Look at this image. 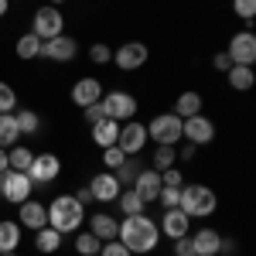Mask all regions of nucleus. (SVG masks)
Segmentation results:
<instances>
[{"mask_svg":"<svg viewBox=\"0 0 256 256\" xmlns=\"http://www.w3.org/2000/svg\"><path fill=\"white\" fill-rule=\"evenodd\" d=\"M116 239L130 250L134 256H144V253H154L160 242V229L158 222L150 216H144V212H137V216H123L120 218V229H116Z\"/></svg>","mask_w":256,"mask_h":256,"instance_id":"1","label":"nucleus"},{"mask_svg":"<svg viewBox=\"0 0 256 256\" xmlns=\"http://www.w3.org/2000/svg\"><path fill=\"white\" fill-rule=\"evenodd\" d=\"M48 226L58 229L62 236H76L82 226H86V205L76 202V195H58L48 202Z\"/></svg>","mask_w":256,"mask_h":256,"instance_id":"2","label":"nucleus"},{"mask_svg":"<svg viewBox=\"0 0 256 256\" xmlns=\"http://www.w3.org/2000/svg\"><path fill=\"white\" fill-rule=\"evenodd\" d=\"M181 212L188 218H208L218 208V195L208 184H184L181 188Z\"/></svg>","mask_w":256,"mask_h":256,"instance_id":"3","label":"nucleus"},{"mask_svg":"<svg viewBox=\"0 0 256 256\" xmlns=\"http://www.w3.org/2000/svg\"><path fill=\"white\" fill-rule=\"evenodd\" d=\"M99 106H102L106 120L126 123V120H137V106L140 102H137V96H130V92H123V89H113V92H102Z\"/></svg>","mask_w":256,"mask_h":256,"instance_id":"4","label":"nucleus"},{"mask_svg":"<svg viewBox=\"0 0 256 256\" xmlns=\"http://www.w3.org/2000/svg\"><path fill=\"white\" fill-rule=\"evenodd\" d=\"M31 34H38L41 41L65 34V18H62L58 7H52V4H41L38 10H34V18H31Z\"/></svg>","mask_w":256,"mask_h":256,"instance_id":"5","label":"nucleus"},{"mask_svg":"<svg viewBox=\"0 0 256 256\" xmlns=\"http://www.w3.org/2000/svg\"><path fill=\"white\" fill-rule=\"evenodd\" d=\"M147 140H154L158 147H174L181 140V116L174 113H158L147 123Z\"/></svg>","mask_w":256,"mask_h":256,"instance_id":"6","label":"nucleus"},{"mask_svg":"<svg viewBox=\"0 0 256 256\" xmlns=\"http://www.w3.org/2000/svg\"><path fill=\"white\" fill-rule=\"evenodd\" d=\"M34 192V184H31V178L24 174V171H0V198L4 202H10V205H20V202H28Z\"/></svg>","mask_w":256,"mask_h":256,"instance_id":"7","label":"nucleus"},{"mask_svg":"<svg viewBox=\"0 0 256 256\" xmlns=\"http://www.w3.org/2000/svg\"><path fill=\"white\" fill-rule=\"evenodd\" d=\"M150 58V48L144 41H123L120 48H113V65L120 72H134V68H144Z\"/></svg>","mask_w":256,"mask_h":256,"instance_id":"8","label":"nucleus"},{"mask_svg":"<svg viewBox=\"0 0 256 256\" xmlns=\"http://www.w3.org/2000/svg\"><path fill=\"white\" fill-rule=\"evenodd\" d=\"M116 147L126 154V158L140 154V150L147 147V123H140V120H126V123H120Z\"/></svg>","mask_w":256,"mask_h":256,"instance_id":"9","label":"nucleus"},{"mask_svg":"<svg viewBox=\"0 0 256 256\" xmlns=\"http://www.w3.org/2000/svg\"><path fill=\"white\" fill-rule=\"evenodd\" d=\"M62 174V158L58 154H34V160H31V168H28V178H31V184L34 188H41V184H52L55 178Z\"/></svg>","mask_w":256,"mask_h":256,"instance_id":"10","label":"nucleus"},{"mask_svg":"<svg viewBox=\"0 0 256 256\" xmlns=\"http://www.w3.org/2000/svg\"><path fill=\"white\" fill-rule=\"evenodd\" d=\"M181 137L188 140V144H195V147L212 144V140H216V123L205 116V113H195V116L181 120Z\"/></svg>","mask_w":256,"mask_h":256,"instance_id":"11","label":"nucleus"},{"mask_svg":"<svg viewBox=\"0 0 256 256\" xmlns=\"http://www.w3.org/2000/svg\"><path fill=\"white\" fill-rule=\"evenodd\" d=\"M226 55L232 65H253L256 62V34L246 28V31H236L232 38H229V48H226Z\"/></svg>","mask_w":256,"mask_h":256,"instance_id":"12","label":"nucleus"},{"mask_svg":"<svg viewBox=\"0 0 256 256\" xmlns=\"http://www.w3.org/2000/svg\"><path fill=\"white\" fill-rule=\"evenodd\" d=\"M76 52H79V44H76V38H68V34L41 41V58H48V62H72Z\"/></svg>","mask_w":256,"mask_h":256,"instance_id":"13","label":"nucleus"},{"mask_svg":"<svg viewBox=\"0 0 256 256\" xmlns=\"http://www.w3.org/2000/svg\"><path fill=\"white\" fill-rule=\"evenodd\" d=\"M86 188H89V195L96 198V202H102V205L116 202V198H120V192H123V188H120V181L113 178V171H99V174L92 178V181H89Z\"/></svg>","mask_w":256,"mask_h":256,"instance_id":"14","label":"nucleus"},{"mask_svg":"<svg viewBox=\"0 0 256 256\" xmlns=\"http://www.w3.org/2000/svg\"><path fill=\"white\" fill-rule=\"evenodd\" d=\"M18 226H20V229L38 232L41 226H48V208H44L41 202H34V198L20 202V205H18Z\"/></svg>","mask_w":256,"mask_h":256,"instance_id":"15","label":"nucleus"},{"mask_svg":"<svg viewBox=\"0 0 256 256\" xmlns=\"http://www.w3.org/2000/svg\"><path fill=\"white\" fill-rule=\"evenodd\" d=\"M158 229L164 232L168 239H181V236H192V218L184 216L181 208H164V216H160Z\"/></svg>","mask_w":256,"mask_h":256,"instance_id":"16","label":"nucleus"},{"mask_svg":"<svg viewBox=\"0 0 256 256\" xmlns=\"http://www.w3.org/2000/svg\"><path fill=\"white\" fill-rule=\"evenodd\" d=\"M99 99H102V86H99V79L82 76L79 82H72V102H76L79 110L92 106V102H99Z\"/></svg>","mask_w":256,"mask_h":256,"instance_id":"17","label":"nucleus"},{"mask_svg":"<svg viewBox=\"0 0 256 256\" xmlns=\"http://www.w3.org/2000/svg\"><path fill=\"white\" fill-rule=\"evenodd\" d=\"M130 188H134V192H137L144 202H158L160 188H164V184H160V171H154V168H144Z\"/></svg>","mask_w":256,"mask_h":256,"instance_id":"18","label":"nucleus"},{"mask_svg":"<svg viewBox=\"0 0 256 256\" xmlns=\"http://www.w3.org/2000/svg\"><path fill=\"white\" fill-rule=\"evenodd\" d=\"M86 222H89V232H92L99 242L116 239V229H120L116 216H110V212H92V216H86Z\"/></svg>","mask_w":256,"mask_h":256,"instance_id":"19","label":"nucleus"},{"mask_svg":"<svg viewBox=\"0 0 256 256\" xmlns=\"http://www.w3.org/2000/svg\"><path fill=\"white\" fill-rule=\"evenodd\" d=\"M89 137L96 144L99 150H106V147H116V137H120V123L116 120H99L89 126Z\"/></svg>","mask_w":256,"mask_h":256,"instance_id":"20","label":"nucleus"},{"mask_svg":"<svg viewBox=\"0 0 256 256\" xmlns=\"http://www.w3.org/2000/svg\"><path fill=\"white\" fill-rule=\"evenodd\" d=\"M192 246H195L198 256H218V246H222V232L216 229H198L192 236Z\"/></svg>","mask_w":256,"mask_h":256,"instance_id":"21","label":"nucleus"},{"mask_svg":"<svg viewBox=\"0 0 256 256\" xmlns=\"http://www.w3.org/2000/svg\"><path fill=\"white\" fill-rule=\"evenodd\" d=\"M226 79H229V86H232L236 92H250L256 86V72H253V65H232V68L226 72Z\"/></svg>","mask_w":256,"mask_h":256,"instance_id":"22","label":"nucleus"},{"mask_svg":"<svg viewBox=\"0 0 256 256\" xmlns=\"http://www.w3.org/2000/svg\"><path fill=\"white\" fill-rule=\"evenodd\" d=\"M20 229L18 222H10V218H0V253H18L20 246Z\"/></svg>","mask_w":256,"mask_h":256,"instance_id":"23","label":"nucleus"},{"mask_svg":"<svg viewBox=\"0 0 256 256\" xmlns=\"http://www.w3.org/2000/svg\"><path fill=\"white\" fill-rule=\"evenodd\" d=\"M171 113H174V116H181V120L202 113V96H198L195 89H184V92L174 99V110H171Z\"/></svg>","mask_w":256,"mask_h":256,"instance_id":"24","label":"nucleus"},{"mask_svg":"<svg viewBox=\"0 0 256 256\" xmlns=\"http://www.w3.org/2000/svg\"><path fill=\"white\" fill-rule=\"evenodd\" d=\"M34 250H38V253H58L62 250V232L52 229V226H41L38 232H34Z\"/></svg>","mask_w":256,"mask_h":256,"instance_id":"25","label":"nucleus"},{"mask_svg":"<svg viewBox=\"0 0 256 256\" xmlns=\"http://www.w3.org/2000/svg\"><path fill=\"white\" fill-rule=\"evenodd\" d=\"M31 160H34V150H31V147H20V144L7 147V164H10V171H24V174H28Z\"/></svg>","mask_w":256,"mask_h":256,"instance_id":"26","label":"nucleus"},{"mask_svg":"<svg viewBox=\"0 0 256 256\" xmlns=\"http://www.w3.org/2000/svg\"><path fill=\"white\" fill-rule=\"evenodd\" d=\"M14 52H18V58H24V62L41 58V38L28 31V34H20V38H18V44H14Z\"/></svg>","mask_w":256,"mask_h":256,"instance_id":"27","label":"nucleus"},{"mask_svg":"<svg viewBox=\"0 0 256 256\" xmlns=\"http://www.w3.org/2000/svg\"><path fill=\"white\" fill-rule=\"evenodd\" d=\"M20 137L18 130V120H14V113H0V147L7 150V147H14Z\"/></svg>","mask_w":256,"mask_h":256,"instance_id":"28","label":"nucleus"},{"mask_svg":"<svg viewBox=\"0 0 256 256\" xmlns=\"http://www.w3.org/2000/svg\"><path fill=\"white\" fill-rule=\"evenodd\" d=\"M140 171H144V168H140V160H137V158H126V160L116 168V171H113V178L120 181V188H130V184L137 181Z\"/></svg>","mask_w":256,"mask_h":256,"instance_id":"29","label":"nucleus"},{"mask_svg":"<svg viewBox=\"0 0 256 256\" xmlns=\"http://www.w3.org/2000/svg\"><path fill=\"white\" fill-rule=\"evenodd\" d=\"M116 205H120V212H123V216H137V212H144V205H147V202H144L134 188H123L120 198H116Z\"/></svg>","mask_w":256,"mask_h":256,"instance_id":"30","label":"nucleus"},{"mask_svg":"<svg viewBox=\"0 0 256 256\" xmlns=\"http://www.w3.org/2000/svg\"><path fill=\"white\" fill-rule=\"evenodd\" d=\"M14 120H18L20 137H31V134H38V130H41V116L34 113V110H18Z\"/></svg>","mask_w":256,"mask_h":256,"instance_id":"31","label":"nucleus"},{"mask_svg":"<svg viewBox=\"0 0 256 256\" xmlns=\"http://www.w3.org/2000/svg\"><path fill=\"white\" fill-rule=\"evenodd\" d=\"M72 242H76V253H79V256H99V246H102L92 232H82V229L76 232V239H72Z\"/></svg>","mask_w":256,"mask_h":256,"instance_id":"32","label":"nucleus"},{"mask_svg":"<svg viewBox=\"0 0 256 256\" xmlns=\"http://www.w3.org/2000/svg\"><path fill=\"white\" fill-rule=\"evenodd\" d=\"M178 164V150L174 147H158L154 150V171H168Z\"/></svg>","mask_w":256,"mask_h":256,"instance_id":"33","label":"nucleus"},{"mask_svg":"<svg viewBox=\"0 0 256 256\" xmlns=\"http://www.w3.org/2000/svg\"><path fill=\"white\" fill-rule=\"evenodd\" d=\"M14 110H18V92L7 82H0V113H14Z\"/></svg>","mask_w":256,"mask_h":256,"instance_id":"34","label":"nucleus"},{"mask_svg":"<svg viewBox=\"0 0 256 256\" xmlns=\"http://www.w3.org/2000/svg\"><path fill=\"white\" fill-rule=\"evenodd\" d=\"M232 14H236V18H242L246 24H253V18H256V0H232Z\"/></svg>","mask_w":256,"mask_h":256,"instance_id":"35","label":"nucleus"},{"mask_svg":"<svg viewBox=\"0 0 256 256\" xmlns=\"http://www.w3.org/2000/svg\"><path fill=\"white\" fill-rule=\"evenodd\" d=\"M89 62H92V65H106V62H113V48L102 44V41H96V44L89 48Z\"/></svg>","mask_w":256,"mask_h":256,"instance_id":"36","label":"nucleus"},{"mask_svg":"<svg viewBox=\"0 0 256 256\" xmlns=\"http://www.w3.org/2000/svg\"><path fill=\"white\" fill-rule=\"evenodd\" d=\"M123 160H126V154H123L120 147H106V150H102V164H106V171H116Z\"/></svg>","mask_w":256,"mask_h":256,"instance_id":"37","label":"nucleus"},{"mask_svg":"<svg viewBox=\"0 0 256 256\" xmlns=\"http://www.w3.org/2000/svg\"><path fill=\"white\" fill-rule=\"evenodd\" d=\"M158 202L164 205V208H178V205H181V188H168V184H164L160 195H158Z\"/></svg>","mask_w":256,"mask_h":256,"instance_id":"38","label":"nucleus"},{"mask_svg":"<svg viewBox=\"0 0 256 256\" xmlns=\"http://www.w3.org/2000/svg\"><path fill=\"white\" fill-rule=\"evenodd\" d=\"M99 256H134V253H130L120 239H106V242L99 246Z\"/></svg>","mask_w":256,"mask_h":256,"instance_id":"39","label":"nucleus"},{"mask_svg":"<svg viewBox=\"0 0 256 256\" xmlns=\"http://www.w3.org/2000/svg\"><path fill=\"white\" fill-rule=\"evenodd\" d=\"M160 184H168V188H181L184 184V174H181V168H168V171H160Z\"/></svg>","mask_w":256,"mask_h":256,"instance_id":"40","label":"nucleus"},{"mask_svg":"<svg viewBox=\"0 0 256 256\" xmlns=\"http://www.w3.org/2000/svg\"><path fill=\"white\" fill-rule=\"evenodd\" d=\"M174 256H198V253H195V246H192V236L174 239Z\"/></svg>","mask_w":256,"mask_h":256,"instance_id":"41","label":"nucleus"},{"mask_svg":"<svg viewBox=\"0 0 256 256\" xmlns=\"http://www.w3.org/2000/svg\"><path fill=\"white\" fill-rule=\"evenodd\" d=\"M82 116H86L89 126H92V123H99V120H106V113H102V106H99V102H92V106H86V110H82Z\"/></svg>","mask_w":256,"mask_h":256,"instance_id":"42","label":"nucleus"},{"mask_svg":"<svg viewBox=\"0 0 256 256\" xmlns=\"http://www.w3.org/2000/svg\"><path fill=\"white\" fill-rule=\"evenodd\" d=\"M212 68H218V72H229V68H232V62H229V55H226V52H218L216 58H212Z\"/></svg>","mask_w":256,"mask_h":256,"instance_id":"43","label":"nucleus"},{"mask_svg":"<svg viewBox=\"0 0 256 256\" xmlns=\"http://www.w3.org/2000/svg\"><path fill=\"white\" fill-rule=\"evenodd\" d=\"M195 150H198L195 144H184V147H181V154H178V158H181V160H192V158H195Z\"/></svg>","mask_w":256,"mask_h":256,"instance_id":"44","label":"nucleus"},{"mask_svg":"<svg viewBox=\"0 0 256 256\" xmlns=\"http://www.w3.org/2000/svg\"><path fill=\"white\" fill-rule=\"evenodd\" d=\"M76 202H82V205H89V202H92V195H89V188H79V192H76Z\"/></svg>","mask_w":256,"mask_h":256,"instance_id":"45","label":"nucleus"},{"mask_svg":"<svg viewBox=\"0 0 256 256\" xmlns=\"http://www.w3.org/2000/svg\"><path fill=\"white\" fill-rule=\"evenodd\" d=\"M7 168H10V164H7V150L0 147V171H7Z\"/></svg>","mask_w":256,"mask_h":256,"instance_id":"46","label":"nucleus"},{"mask_svg":"<svg viewBox=\"0 0 256 256\" xmlns=\"http://www.w3.org/2000/svg\"><path fill=\"white\" fill-rule=\"evenodd\" d=\"M7 7H10V0H0V18L7 14Z\"/></svg>","mask_w":256,"mask_h":256,"instance_id":"47","label":"nucleus"},{"mask_svg":"<svg viewBox=\"0 0 256 256\" xmlns=\"http://www.w3.org/2000/svg\"><path fill=\"white\" fill-rule=\"evenodd\" d=\"M44 4H52V7H58V4H65V0H44Z\"/></svg>","mask_w":256,"mask_h":256,"instance_id":"48","label":"nucleus"},{"mask_svg":"<svg viewBox=\"0 0 256 256\" xmlns=\"http://www.w3.org/2000/svg\"><path fill=\"white\" fill-rule=\"evenodd\" d=\"M0 256H18V253H0Z\"/></svg>","mask_w":256,"mask_h":256,"instance_id":"49","label":"nucleus"}]
</instances>
